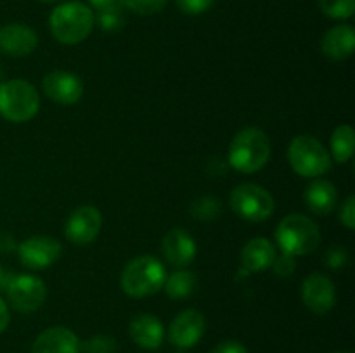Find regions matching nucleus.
Segmentation results:
<instances>
[{
  "mask_svg": "<svg viewBox=\"0 0 355 353\" xmlns=\"http://www.w3.org/2000/svg\"><path fill=\"white\" fill-rule=\"evenodd\" d=\"M229 165L241 173H255L267 165L270 158V141L260 128H245L238 132L229 145Z\"/></svg>",
  "mask_w": 355,
  "mask_h": 353,
  "instance_id": "1",
  "label": "nucleus"
},
{
  "mask_svg": "<svg viewBox=\"0 0 355 353\" xmlns=\"http://www.w3.org/2000/svg\"><path fill=\"white\" fill-rule=\"evenodd\" d=\"M94 17L90 7L80 2H68L55 7L49 19L52 35L64 45H76L92 33Z\"/></svg>",
  "mask_w": 355,
  "mask_h": 353,
  "instance_id": "2",
  "label": "nucleus"
},
{
  "mask_svg": "<svg viewBox=\"0 0 355 353\" xmlns=\"http://www.w3.org/2000/svg\"><path fill=\"white\" fill-rule=\"evenodd\" d=\"M166 272L156 256H137L125 266L121 287L132 298L153 296L165 286Z\"/></svg>",
  "mask_w": 355,
  "mask_h": 353,
  "instance_id": "3",
  "label": "nucleus"
},
{
  "mask_svg": "<svg viewBox=\"0 0 355 353\" xmlns=\"http://www.w3.org/2000/svg\"><path fill=\"white\" fill-rule=\"evenodd\" d=\"M276 239L286 255H309L321 242V232L314 220L305 215L293 213L284 217L277 225Z\"/></svg>",
  "mask_w": 355,
  "mask_h": 353,
  "instance_id": "4",
  "label": "nucleus"
},
{
  "mask_svg": "<svg viewBox=\"0 0 355 353\" xmlns=\"http://www.w3.org/2000/svg\"><path fill=\"white\" fill-rule=\"evenodd\" d=\"M40 97L26 80H9L0 85V114L12 123H24L38 113Z\"/></svg>",
  "mask_w": 355,
  "mask_h": 353,
  "instance_id": "5",
  "label": "nucleus"
},
{
  "mask_svg": "<svg viewBox=\"0 0 355 353\" xmlns=\"http://www.w3.org/2000/svg\"><path fill=\"white\" fill-rule=\"evenodd\" d=\"M288 159L300 176H321L331 168V158L324 145L311 135H298L291 141Z\"/></svg>",
  "mask_w": 355,
  "mask_h": 353,
  "instance_id": "6",
  "label": "nucleus"
},
{
  "mask_svg": "<svg viewBox=\"0 0 355 353\" xmlns=\"http://www.w3.org/2000/svg\"><path fill=\"white\" fill-rule=\"evenodd\" d=\"M231 208L241 218L263 221L274 213V199L263 187L257 183H241L231 194Z\"/></svg>",
  "mask_w": 355,
  "mask_h": 353,
  "instance_id": "7",
  "label": "nucleus"
},
{
  "mask_svg": "<svg viewBox=\"0 0 355 353\" xmlns=\"http://www.w3.org/2000/svg\"><path fill=\"white\" fill-rule=\"evenodd\" d=\"M3 289L9 298L10 307L23 314L38 310L47 296V287L44 280L35 275H23V273H10Z\"/></svg>",
  "mask_w": 355,
  "mask_h": 353,
  "instance_id": "8",
  "label": "nucleus"
},
{
  "mask_svg": "<svg viewBox=\"0 0 355 353\" xmlns=\"http://www.w3.org/2000/svg\"><path fill=\"white\" fill-rule=\"evenodd\" d=\"M17 256L26 269L40 270L54 265L62 253V246L58 239L47 235L30 237L17 244Z\"/></svg>",
  "mask_w": 355,
  "mask_h": 353,
  "instance_id": "9",
  "label": "nucleus"
},
{
  "mask_svg": "<svg viewBox=\"0 0 355 353\" xmlns=\"http://www.w3.org/2000/svg\"><path fill=\"white\" fill-rule=\"evenodd\" d=\"M207 329V318L201 311L189 308L177 315L168 327V341L179 350H189L200 343Z\"/></svg>",
  "mask_w": 355,
  "mask_h": 353,
  "instance_id": "10",
  "label": "nucleus"
},
{
  "mask_svg": "<svg viewBox=\"0 0 355 353\" xmlns=\"http://www.w3.org/2000/svg\"><path fill=\"white\" fill-rule=\"evenodd\" d=\"M103 227V215L96 206H80L66 221V237L76 246L90 244Z\"/></svg>",
  "mask_w": 355,
  "mask_h": 353,
  "instance_id": "11",
  "label": "nucleus"
},
{
  "mask_svg": "<svg viewBox=\"0 0 355 353\" xmlns=\"http://www.w3.org/2000/svg\"><path fill=\"white\" fill-rule=\"evenodd\" d=\"M302 300L305 307L318 315H324L335 307V284L324 273L314 272L302 284Z\"/></svg>",
  "mask_w": 355,
  "mask_h": 353,
  "instance_id": "12",
  "label": "nucleus"
},
{
  "mask_svg": "<svg viewBox=\"0 0 355 353\" xmlns=\"http://www.w3.org/2000/svg\"><path fill=\"white\" fill-rule=\"evenodd\" d=\"M42 87H44L47 97L62 106H71V104L78 102L83 96L82 80L69 71L49 73L45 75Z\"/></svg>",
  "mask_w": 355,
  "mask_h": 353,
  "instance_id": "13",
  "label": "nucleus"
},
{
  "mask_svg": "<svg viewBox=\"0 0 355 353\" xmlns=\"http://www.w3.org/2000/svg\"><path fill=\"white\" fill-rule=\"evenodd\" d=\"M38 37L30 26L19 23L0 28V52L10 57H24L37 48Z\"/></svg>",
  "mask_w": 355,
  "mask_h": 353,
  "instance_id": "14",
  "label": "nucleus"
},
{
  "mask_svg": "<svg viewBox=\"0 0 355 353\" xmlns=\"http://www.w3.org/2000/svg\"><path fill=\"white\" fill-rule=\"evenodd\" d=\"M162 249L165 258L173 266H186L196 256V242L193 235L186 228H170L162 242Z\"/></svg>",
  "mask_w": 355,
  "mask_h": 353,
  "instance_id": "15",
  "label": "nucleus"
},
{
  "mask_svg": "<svg viewBox=\"0 0 355 353\" xmlns=\"http://www.w3.org/2000/svg\"><path fill=\"white\" fill-rule=\"evenodd\" d=\"M31 353H80V339L68 327L45 329L35 339Z\"/></svg>",
  "mask_w": 355,
  "mask_h": 353,
  "instance_id": "16",
  "label": "nucleus"
},
{
  "mask_svg": "<svg viewBox=\"0 0 355 353\" xmlns=\"http://www.w3.org/2000/svg\"><path fill=\"white\" fill-rule=\"evenodd\" d=\"M128 332H130L132 341L142 350L159 348L165 338V327L162 320L151 314H141L132 318Z\"/></svg>",
  "mask_w": 355,
  "mask_h": 353,
  "instance_id": "17",
  "label": "nucleus"
},
{
  "mask_svg": "<svg viewBox=\"0 0 355 353\" xmlns=\"http://www.w3.org/2000/svg\"><path fill=\"white\" fill-rule=\"evenodd\" d=\"M322 52L335 61H342L352 55L355 47V31L350 24H338L326 31L322 37Z\"/></svg>",
  "mask_w": 355,
  "mask_h": 353,
  "instance_id": "18",
  "label": "nucleus"
},
{
  "mask_svg": "<svg viewBox=\"0 0 355 353\" xmlns=\"http://www.w3.org/2000/svg\"><path fill=\"white\" fill-rule=\"evenodd\" d=\"M276 248L266 237H255L241 249V263L248 272H260L272 266Z\"/></svg>",
  "mask_w": 355,
  "mask_h": 353,
  "instance_id": "19",
  "label": "nucleus"
},
{
  "mask_svg": "<svg viewBox=\"0 0 355 353\" xmlns=\"http://www.w3.org/2000/svg\"><path fill=\"white\" fill-rule=\"evenodd\" d=\"M338 192L329 180H314L305 190L307 208L315 215H328L335 210Z\"/></svg>",
  "mask_w": 355,
  "mask_h": 353,
  "instance_id": "20",
  "label": "nucleus"
},
{
  "mask_svg": "<svg viewBox=\"0 0 355 353\" xmlns=\"http://www.w3.org/2000/svg\"><path fill=\"white\" fill-rule=\"evenodd\" d=\"M196 289V275L186 270L172 273L168 279L165 280V291L172 300H184L189 298Z\"/></svg>",
  "mask_w": 355,
  "mask_h": 353,
  "instance_id": "21",
  "label": "nucleus"
},
{
  "mask_svg": "<svg viewBox=\"0 0 355 353\" xmlns=\"http://www.w3.org/2000/svg\"><path fill=\"white\" fill-rule=\"evenodd\" d=\"M354 128L350 125H342L335 130L331 137V152L338 163H347L354 156Z\"/></svg>",
  "mask_w": 355,
  "mask_h": 353,
  "instance_id": "22",
  "label": "nucleus"
},
{
  "mask_svg": "<svg viewBox=\"0 0 355 353\" xmlns=\"http://www.w3.org/2000/svg\"><path fill=\"white\" fill-rule=\"evenodd\" d=\"M319 7L331 19H349L355 12V0H319Z\"/></svg>",
  "mask_w": 355,
  "mask_h": 353,
  "instance_id": "23",
  "label": "nucleus"
},
{
  "mask_svg": "<svg viewBox=\"0 0 355 353\" xmlns=\"http://www.w3.org/2000/svg\"><path fill=\"white\" fill-rule=\"evenodd\" d=\"M80 352L83 353H116L118 343L110 334H96L80 343Z\"/></svg>",
  "mask_w": 355,
  "mask_h": 353,
  "instance_id": "24",
  "label": "nucleus"
},
{
  "mask_svg": "<svg viewBox=\"0 0 355 353\" xmlns=\"http://www.w3.org/2000/svg\"><path fill=\"white\" fill-rule=\"evenodd\" d=\"M191 213H193V217L196 218V220H214V218H217L218 213H220V201L210 196L200 197V199L194 201L193 206H191Z\"/></svg>",
  "mask_w": 355,
  "mask_h": 353,
  "instance_id": "25",
  "label": "nucleus"
},
{
  "mask_svg": "<svg viewBox=\"0 0 355 353\" xmlns=\"http://www.w3.org/2000/svg\"><path fill=\"white\" fill-rule=\"evenodd\" d=\"M97 24H99L101 30L107 31V33H113V31L121 30L125 24L123 9L99 10V14H97Z\"/></svg>",
  "mask_w": 355,
  "mask_h": 353,
  "instance_id": "26",
  "label": "nucleus"
},
{
  "mask_svg": "<svg viewBox=\"0 0 355 353\" xmlns=\"http://www.w3.org/2000/svg\"><path fill=\"white\" fill-rule=\"evenodd\" d=\"M166 2L168 0H125V7L142 16H149L165 9Z\"/></svg>",
  "mask_w": 355,
  "mask_h": 353,
  "instance_id": "27",
  "label": "nucleus"
},
{
  "mask_svg": "<svg viewBox=\"0 0 355 353\" xmlns=\"http://www.w3.org/2000/svg\"><path fill=\"white\" fill-rule=\"evenodd\" d=\"M349 262V253L342 246H333L326 251L324 255V265L329 269H342Z\"/></svg>",
  "mask_w": 355,
  "mask_h": 353,
  "instance_id": "28",
  "label": "nucleus"
},
{
  "mask_svg": "<svg viewBox=\"0 0 355 353\" xmlns=\"http://www.w3.org/2000/svg\"><path fill=\"white\" fill-rule=\"evenodd\" d=\"M215 0H177L180 10L191 16H196V14L205 12V10L210 9L214 6Z\"/></svg>",
  "mask_w": 355,
  "mask_h": 353,
  "instance_id": "29",
  "label": "nucleus"
},
{
  "mask_svg": "<svg viewBox=\"0 0 355 353\" xmlns=\"http://www.w3.org/2000/svg\"><path fill=\"white\" fill-rule=\"evenodd\" d=\"M272 266H274V272H276L279 277L291 275V273H293V270H295L293 256L286 255V253H283V255H281L279 258L274 260Z\"/></svg>",
  "mask_w": 355,
  "mask_h": 353,
  "instance_id": "30",
  "label": "nucleus"
},
{
  "mask_svg": "<svg viewBox=\"0 0 355 353\" xmlns=\"http://www.w3.org/2000/svg\"><path fill=\"white\" fill-rule=\"evenodd\" d=\"M340 221L345 225L347 228L354 230L355 228V197L350 196L349 199L345 201V204L342 206V211H340Z\"/></svg>",
  "mask_w": 355,
  "mask_h": 353,
  "instance_id": "31",
  "label": "nucleus"
},
{
  "mask_svg": "<svg viewBox=\"0 0 355 353\" xmlns=\"http://www.w3.org/2000/svg\"><path fill=\"white\" fill-rule=\"evenodd\" d=\"M211 353H248V350L243 343L231 339V341H222L220 345L215 346Z\"/></svg>",
  "mask_w": 355,
  "mask_h": 353,
  "instance_id": "32",
  "label": "nucleus"
},
{
  "mask_svg": "<svg viewBox=\"0 0 355 353\" xmlns=\"http://www.w3.org/2000/svg\"><path fill=\"white\" fill-rule=\"evenodd\" d=\"M97 10H118L125 9V0H89Z\"/></svg>",
  "mask_w": 355,
  "mask_h": 353,
  "instance_id": "33",
  "label": "nucleus"
},
{
  "mask_svg": "<svg viewBox=\"0 0 355 353\" xmlns=\"http://www.w3.org/2000/svg\"><path fill=\"white\" fill-rule=\"evenodd\" d=\"M17 249V242L9 232H3L0 230V253L2 255H9V253L16 251Z\"/></svg>",
  "mask_w": 355,
  "mask_h": 353,
  "instance_id": "34",
  "label": "nucleus"
},
{
  "mask_svg": "<svg viewBox=\"0 0 355 353\" xmlns=\"http://www.w3.org/2000/svg\"><path fill=\"white\" fill-rule=\"evenodd\" d=\"M10 322V315H9V308H7L6 301L0 298V334H2L3 331L7 329V325H9Z\"/></svg>",
  "mask_w": 355,
  "mask_h": 353,
  "instance_id": "35",
  "label": "nucleus"
},
{
  "mask_svg": "<svg viewBox=\"0 0 355 353\" xmlns=\"http://www.w3.org/2000/svg\"><path fill=\"white\" fill-rule=\"evenodd\" d=\"M10 273H12V272H7V270L2 266V263H0V287H6V284H7V280H9Z\"/></svg>",
  "mask_w": 355,
  "mask_h": 353,
  "instance_id": "36",
  "label": "nucleus"
},
{
  "mask_svg": "<svg viewBox=\"0 0 355 353\" xmlns=\"http://www.w3.org/2000/svg\"><path fill=\"white\" fill-rule=\"evenodd\" d=\"M42 2H55V0H42Z\"/></svg>",
  "mask_w": 355,
  "mask_h": 353,
  "instance_id": "37",
  "label": "nucleus"
},
{
  "mask_svg": "<svg viewBox=\"0 0 355 353\" xmlns=\"http://www.w3.org/2000/svg\"><path fill=\"white\" fill-rule=\"evenodd\" d=\"M336 353H347V352H336Z\"/></svg>",
  "mask_w": 355,
  "mask_h": 353,
  "instance_id": "38",
  "label": "nucleus"
},
{
  "mask_svg": "<svg viewBox=\"0 0 355 353\" xmlns=\"http://www.w3.org/2000/svg\"><path fill=\"white\" fill-rule=\"evenodd\" d=\"M177 353H182V352H177Z\"/></svg>",
  "mask_w": 355,
  "mask_h": 353,
  "instance_id": "39",
  "label": "nucleus"
}]
</instances>
